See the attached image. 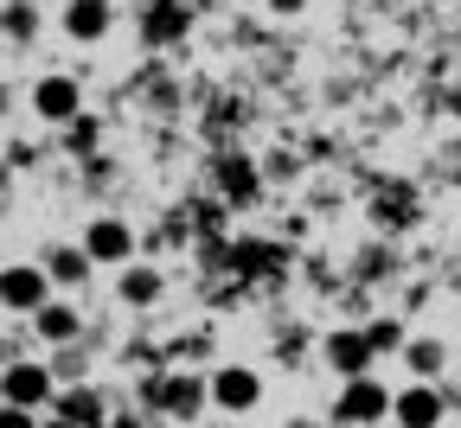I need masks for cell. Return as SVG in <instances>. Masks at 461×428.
<instances>
[{"mask_svg":"<svg viewBox=\"0 0 461 428\" xmlns=\"http://www.w3.org/2000/svg\"><path fill=\"white\" fill-rule=\"evenodd\" d=\"M263 13H276V20H295V13H308V0H263Z\"/></svg>","mask_w":461,"mask_h":428,"instance_id":"obj_25","label":"cell"},{"mask_svg":"<svg viewBox=\"0 0 461 428\" xmlns=\"http://www.w3.org/2000/svg\"><path fill=\"white\" fill-rule=\"evenodd\" d=\"M135 32H141V45L167 51V45H180L193 32V7L186 0H148V7L135 13Z\"/></svg>","mask_w":461,"mask_h":428,"instance_id":"obj_10","label":"cell"},{"mask_svg":"<svg viewBox=\"0 0 461 428\" xmlns=\"http://www.w3.org/2000/svg\"><path fill=\"white\" fill-rule=\"evenodd\" d=\"M39 263L51 269V281H58V288H84V281H90V269H96V256L84 250V243H51Z\"/></svg>","mask_w":461,"mask_h":428,"instance_id":"obj_15","label":"cell"},{"mask_svg":"<svg viewBox=\"0 0 461 428\" xmlns=\"http://www.w3.org/2000/svg\"><path fill=\"white\" fill-rule=\"evenodd\" d=\"M96 141H103L96 115H77L71 129H65V154H71V160H96Z\"/></svg>","mask_w":461,"mask_h":428,"instance_id":"obj_19","label":"cell"},{"mask_svg":"<svg viewBox=\"0 0 461 428\" xmlns=\"http://www.w3.org/2000/svg\"><path fill=\"white\" fill-rule=\"evenodd\" d=\"M212 192L224 199V205H257L263 199V166L250 160V154H218L212 160Z\"/></svg>","mask_w":461,"mask_h":428,"instance_id":"obj_7","label":"cell"},{"mask_svg":"<svg viewBox=\"0 0 461 428\" xmlns=\"http://www.w3.org/2000/svg\"><path fill=\"white\" fill-rule=\"evenodd\" d=\"M263 403V378L250 364H212V409L224 415H250Z\"/></svg>","mask_w":461,"mask_h":428,"instance_id":"obj_8","label":"cell"},{"mask_svg":"<svg viewBox=\"0 0 461 428\" xmlns=\"http://www.w3.org/2000/svg\"><path fill=\"white\" fill-rule=\"evenodd\" d=\"M51 415H65V422H77V428H109V403H103L96 384H65V390H58V403H51Z\"/></svg>","mask_w":461,"mask_h":428,"instance_id":"obj_13","label":"cell"},{"mask_svg":"<svg viewBox=\"0 0 461 428\" xmlns=\"http://www.w3.org/2000/svg\"><path fill=\"white\" fill-rule=\"evenodd\" d=\"M288 428H314V422H288Z\"/></svg>","mask_w":461,"mask_h":428,"instance_id":"obj_28","label":"cell"},{"mask_svg":"<svg viewBox=\"0 0 461 428\" xmlns=\"http://www.w3.org/2000/svg\"><path fill=\"white\" fill-rule=\"evenodd\" d=\"M39 428H77V422H65V415H39Z\"/></svg>","mask_w":461,"mask_h":428,"instance_id":"obj_27","label":"cell"},{"mask_svg":"<svg viewBox=\"0 0 461 428\" xmlns=\"http://www.w3.org/2000/svg\"><path fill=\"white\" fill-rule=\"evenodd\" d=\"M58 371L51 364H32V358H14L7 371H0V403L7 409H32V415H45L51 403H58Z\"/></svg>","mask_w":461,"mask_h":428,"instance_id":"obj_2","label":"cell"},{"mask_svg":"<svg viewBox=\"0 0 461 428\" xmlns=\"http://www.w3.org/2000/svg\"><path fill=\"white\" fill-rule=\"evenodd\" d=\"M58 26H65L71 45H103L115 32V0H65V7H58Z\"/></svg>","mask_w":461,"mask_h":428,"instance_id":"obj_12","label":"cell"},{"mask_svg":"<svg viewBox=\"0 0 461 428\" xmlns=\"http://www.w3.org/2000/svg\"><path fill=\"white\" fill-rule=\"evenodd\" d=\"M51 288H58V281H51L45 263H7V269H0V308H7L14 320H32L45 300H58Z\"/></svg>","mask_w":461,"mask_h":428,"instance_id":"obj_3","label":"cell"},{"mask_svg":"<svg viewBox=\"0 0 461 428\" xmlns=\"http://www.w3.org/2000/svg\"><path fill=\"white\" fill-rule=\"evenodd\" d=\"M269 256H276V250H263V243H230V263H238V275H263Z\"/></svg>","mask_w":461,"mask_h":428,"instance_id":"obj_21","label":"cell"},{"mask_svg":"<svg viewBox=\"0 0 461 428\" xmlns=\"http://www.w3.org/2000/svg\"><path fill=\"white\" fill-rule=\"evenodd\" d=\"M321 358H327V371H333L339 384L372 378V364H378V352H372L366 326H333V333H321Z\"/></svg>","mask_w":461,"mask_h":428,"instance_id":"obj_5","label":"cell"},{"mask_svg":"<svg viewBox=\"0 0 461 428\" xmlns=\"http://www.w3.org/2000/svg\"><path fill=\"white\" fill-rule=\"evenodd\" d=\"M51 371H58V384H84V352H77V345H58Z\"/></svg>","mask_w":461,"mask_h":428,"instance_id":"obj_22","label":"cell"},{"mask_svg":"<svg viewBox=\"0 0 461 428\" xmlns=\"http://www.w3.org/2000/svg\"><path fill=\"white\" fill-rule=\"evenodd\" d=\"M160 294H167V275L160 269H148V263L115 269V300H122V308H154Z\"/></svg>","mask_w":461,"mask_h":428,"instance_id":"obj_14","label":"cell"},{"mask_svg":"<svg viewBox=\"0 0 461 428\" xmlns=\"http://www.w3.org/2000/svg\"><path fill=\"white\" fill-rule=\"evenodd\" d=\"M32 115L51 121V129H71V121L84 115V84H77V71H45V77L32 84Z\"/></svg>","mask_w":461,"mask_h":428,"instance_id":"obj_6","label":"cell"},{"mask_svg":"<svg viewBox=\"0 0 461 428\" xmlns=\"http://www.w3.org/2000/svg\"><path fill=\"white\" fill-rule=\"evenodd\" d=\"M32 333L58 352V345H77V333H84V320H77V308L71 300H45V308L32 314Z\"/></svg>","mask_w":461,"mask_h":428,"instance_id":"obj_16","label":"cell"},{"mask_svg":"<svg viewBox=\"0 0 461 428\" xmlns=\"http://www.w3.org/2000/svg\"><path fill=\"white\" fill-rule=\"evenodd\" d=\"M0 26H7V45H32L39 39V7H32V0H7Z\"/></svg>","mask_w":461,"mask_h":428,"instance_id":"obj_18","label":"cell"},{"mask_svg":"<svg viewBox=\"0 0 461 428\" xmlns=\"http://www.w3.org/2000/svg\"><path fill=\"white\" fill-rule=\"evenodd\" d=\"M84 250L96 256V269H129V263H135V230H129V218H90V224H84Z\"/></svg>","mask_w":461,"mask_h":428,"instance_id":"obj_11","label":"cell"},{"mask_svg":"<svg viewBox=\"0 0 461 428\" xmlns=\"http://www.w3.org/2000/svg\"><path fill=\"white\" fill-rule=\"evenodd\" d=\"M148 403L173 422H199L212 409V371H154L148 378Z\"/></svg>","mask_w":461,"mask_h":428,"instance_id":"obj_1","label":"cell"},{"mask_svg":"<svg viewBox=\"0 0 461 428\" xmlns=\"http://www.w3.org/2000/svg\"><path fill=\"white\" fill-rule=\"evenodd\" d=\"M109 428H141V415H109Z\"/></svg>","mask_w":461,"mask_h":428,"instance_id":"obj_26","label":"cell"},{"mask_svg":"<svg viewBox=\"0 0 461 428\" xmlns=\"http://www.w3.org/2000/svg\"><path fill=\"white\" fill-rule=\"evenodd\" d=\"M366 339H372V352H378V358H391V352H403V345H411L403 320H391V314H378V320L366 326Z\"/></svg>","mask_w":461,"mask_h":428,"instance_id":"obj_20","label":"cell"},{"mask_svg":"<svg viewBox=\"0 0 461 428\" xmlns=\"http://www.w3.org/2000/svg\"><path fill=\"white\" fill-rule=\"evenodd\" d=\"M7 166H14V173L39 166V147H26V141H7Z\"/></svg>","mask_w":461,"mask_h":428,"instance_id":"obj_23","label":"cell"},{"mask_svg":"<svg viewBox=\"0 0 461 428\" xmlns=\"http://www.w3.org/2000/svg\"><path fill=\"white\" fill-rule=\"evenodd\" d=\"M0 428H39V415H32V409H7V403H0Z\"/></svg>","mask_w":461,"mask_h":428,"instance_id":"obj_24","label":"cell"},{"mask_svg":"<svg viewBox=\"0 0 461 428\" xmlns=\"http://www.w3.org/2000/svg\"><path fill=\"white\" fill-rule=\"evenodd\" d=\"M391 422H397V428H442V422H448V397H442V384L411 378V384L397 390V403H391Z\"/></svg>","mask_w":461,"mask_h":428,"instance_id":"obj_9","label":"cell"},{"mask_svg":"<svg viewBox=\"0 0 461 428\" xmlns=\"http://www.w3.org/2000/svg\"><path fill=\"white\" fill-rule=\"evenodd\" d=\"M397 358H403V371H411V378H423V384H436V378L448 371V345H442V339H411Z\"/></svg>","mask_w":461,"mask_h":428,"instance_id":"obj_17","label":"cell"},{"mask_svg":"<svg viewBox=\"0 0 461 428\" xmlns=\"http://www.w3.org/2000/svg\"><path fill=\"white\" fill-rule=\"evenodd\" d=\"M391 403H397V390H384V378H353L333 397V422L339 428H378L391 415Z\"/></svg>","mask_w":461,"mask_h":428,"instance_id":"obj_4","label":"cell"}]
</instances>
